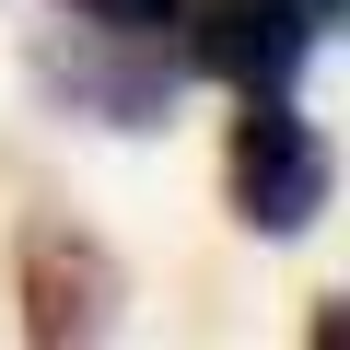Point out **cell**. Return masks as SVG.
I'll return each instance as SVG.
<instances>
[{"label":"cell","mask_w":350,"mask_h":350,"mask_svg":"<svg viewBox=\"0 0 350 350\" xmlns=\"http://www.w3.org/2000/svg\"><path fill=\"white\" fill-rule=\"evenodd\" d=\"M222 187H234V222L245 234L292 245V234H315V211L338 187V152L315 140V117H292V94H245L234 152H222Z\"/></svg>","instance_id":"1"},{"label":"cell","mask_w":350,"mask_h":350,"mask_svg":"<svg viewBox=\"0 0 350 350\" xmlns=\"http://www.w3.org/2000/svg\"><path fill=\"white\" fill-rule=\"evenodd\" d=\"M292 12H315V24H338V12H350V0H292Z\"/></svg>","instance_id":"6"},{"label":"cell","mask_w":350,"mask_h":350,"mask_svg":"<svg viewBox=\"0 0 350 350\" xmlns=\"http://www.w3.org/2000/svg\"><path fill=\"white\" fill-rule=\"evenodd\" d=\"M70 24H105V36H175V0H59Z\"/></svg>","instance_id":"5"},{"label":"cell","mask_w":350,"mask_h":350,"mask_svg":"<svg viewBox=\"0 0 350 350\" xmlns=\"http://www.w3.org/2000/svg\"><path fill=\"white\" fill-rule=\"evenodd\" d=\"M24 70H36V94L82 105L94 129H163V105H175V59H163V36L70 24V36H36V47H24Z\"/></svg>","instance_id":"2"},{"label":"cell","mask_w":350,"mask_h":350,"mask_svg":"<svg viewBox=\"0 0 350 350\" xmlns=\"http://www.w3.org/2000/svg\"><path fill=\"white\" fill-rule=\"evenodd\" d=\"M175 36H187V70H211L234 94H292L327 24L292 0H175Z\"/></svg>","instance_id":"3"},{"label":"cell","mask_w":350,"mask_h":350,"mask_svg":"<svg viewBox=\"0 0 350 350\" xmlns=\"http://www.w3.org/2000/svg\"><path fill=\"white\" fill-rule=\"evenodd\" d=\"M12 292H24V338H47V350H59V338H105L117 304H129L117 257H105L94 234H70V222H24Z\"/></svg>","instance_id":"4"}]
</instances>
